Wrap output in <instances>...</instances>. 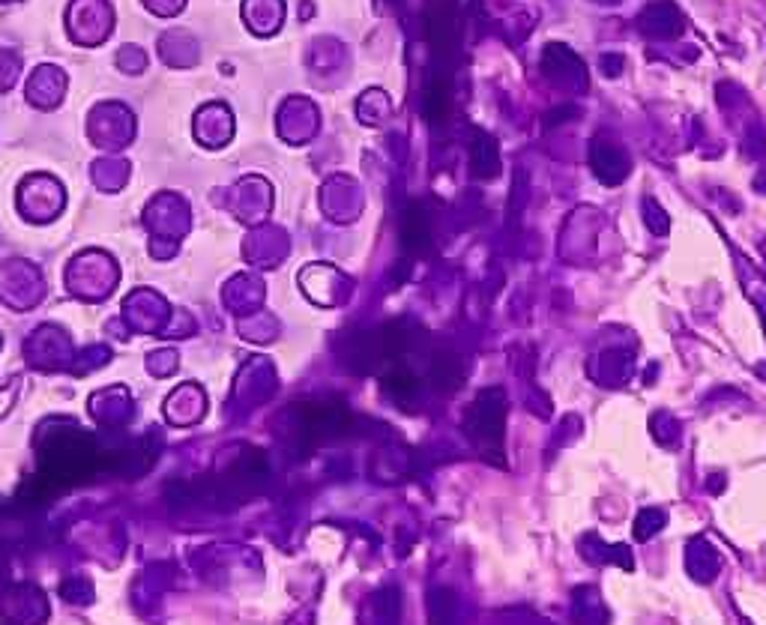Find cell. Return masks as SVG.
Instances as JSON below:
<instances>
[{
    "instance_id": "1",
    "label": "cell",
    "mask_w": 766,
    "mask_h": 625,
    "mask_svg": "<svg viewBox=\"0 0 766 625\" xmlns=\"http://www.w3.org/2000/svg\"><path fill=\"white\" fill-rule=\"evenodd\" d=\"M506 413H509V401L506 392L500 386H485L473 404L464 413V434L473 443V449L482 458H494L503 461V440H506Z\"/></svg>"
},
{
    "instance_id": "2",
    "label": "cell",
    "mask_w": 766,
    "mask_h": 625,
    "mask_svg": "<svg viewBox=\"0 0 766 625\" xmlns=\"http://www.w3.org/2000/svg\"><path fill=\"white\" fill-rule=\"evenodd\" d=\"M590 165L593 174L599 177V183L605 186H620L629 177V156L620 144L608 141V138H596L590 147Z\"/></svg>"
},
{
    "instance_id": "3",
    "label": "cell",
    "mask_w": 766,
    "mask_h": 625,
    "mask_svg": "<svg viewBox=\"0 0 766 625\" xmlns=\"http://www.w3.org/2000/svg\"><path fill=\"white\" fill-rule=\"evenodd\" d=\"M467 380V362L455 350H437L428 362V383L440 395H455Z\"/></svg>"
},
{
    "instance_id": "4",
    "label": "cell",
    "mask_w": 766,
    "mask_h": 625,
    "mask_svg": "<svg viewBox=\"0 0 766 625\" xmlns=\"http://www.w3.org/2000/svg\"><path fill=\"white\" fill-rule=\"evenodd\" d=\"M398 237H401V249H404L407 255H413V258L428 255V249H431V222H428L422 204H410V207L404 210Z\"/></svg>"
},
{
    "instance_id": "5",
    "label": "cell",
    "mask_w": 766,
    "mask_h": 625,
    "mask_svg": "<svg viewBox=\"0 0 766 625\" xmlns=\"http://www.w3.org/2000/svg\"><path fill=\"white\" fill-rule=\"evenodd\" d=\"M686 572L698 584H713L722 572V554L704 536H695L686 548Z\"/></svg>"
},
{
    "instance_id": "6",
    "label": "cell",
    "mask_w": 766,
    "mask_h": 625,
    "mask_svg": "<svg viewBox=\"0 0 766 625\" xmlns=\"http://www.w3.org/2000/svg\"><path fill=\"white\" fill-rule=\"evenodd\" d=\"M641 30L647 36H659V39H668V36H677L683 30V15L680 9L671 3V0H659V3H650L641 18H638Z\"/></svg>"
},
{
    "instance_id": "7",
    "label": "cell",
    "mask_w": 766,
    "mask_h": 625,
    "mask_svg": "<svg viewBox=\"0 0 766 625\" xmlns=\"http://www.w3.org/2000/svg\"><path fill=\"white\" fill-rule=\"evenodd\" d=\"M470 168H473V177H479V180H494L500 174V147H497L494 135H488L482 129H473Z\"/></svg>"
},
{
    "instance_id": "8",
    "label": "cell",
    "mask_w": 766,
    "mask_h": 625,
    "mask_svg": "<svg viewBox=\"0 0 766 625\" xmlns=\"http://www.w3.org/2000/svg\"><path fill=\"white\" fill-rule=\"evenodd\" d=\"M581 557H584L587 563H596V566H620V569H626V572L635 569V560H632L629 545H605V542H599L596 533H590V536L581 539Z\"/></svg>"
},
{
    "instance_id": "9",
    "label": "cell",
    "mask_w": 766,
    "mask_h": 625,
    "mask_svg": "<svg viewBox=\"0 0 766 625\" xmlns=\"http://www.w3.org/2000/svg\"><path fill=\"white\" fill-rule=\"evenodd\" d=\"M572 620L578 625H608L611 614L596 587H578L572 593Z\"/></svg>"
},
{
    "instance_id": "10",
    "label": "cell",
    "mask_w": 766,
    "mask_h": 625,
    "mask_svg": "<svg viewBox=\"0 0 766 625\" xmlns=\"http://www.w3.org/2000/svg\"><path fill=\"white\" fill-rule=\"evenodd\" d=\"M3 614L15 625H39L45 620V605L42 596L33 590H15L3 602Z\"/></svg>"
},
{
    "instance_id": "11",
    "label": "cell",
    "mask_w": 766,
    "mask_h": 625,
    "mask_svg": "<svg viewBox=\"0 0 766 625\" xmlns=\"http://www.w3.org/2000/svg\"><path fill=\"white\" fill-rule=\"evenodd\" d=\"M383 392L389 401H395L401 410H413L419 395H422V383L407 371V368H392L386 377H383Z\"/></svg>"
},
{
    "instance_id": "12",
    "label": "cell",
    "mask_w": 766,
    "mask_h": 625,
    "mask_svg": "<svg viewBox=\"0 0 766 625\" xmlns=\"http://www.w3.org/2000/svg\"><path fill=\"white\" fill-rule=\"evenodd\" d=\"M452 111V87L446 78H431L425 87V99H422V114L431 126H443L449 120Z\"/></svg>"
},
{
    "instance_id": "13",
    "label": "cell",
    "mask_w": 766,
    "mask_h": 625,
    "mask_svg": "<svg viewBox=\"0 0 766 625\" xmlns=\"http://www.w3.org/2000/svg\"><path fill=\"white\" fill-rule=\"evenodd\" d=\"M593 377L602 386H623L632 377V353L626 350H608L596 359L593 365Z\"/></svg>"
},
{
    "instance_id": "14",
    "label": "cell",
    "mask_w": 766,
    "mask_h": 625,
    "mask_svg": "<svg viewBox=\"0 0 766 625\" xmlns=\"http://www.w3.org/2000/svg\"><path fill=\"white\" fill-rule=\"evenodd\" d=\"M401 608H404V599H401V590L398 587H381L375 596H372V620L375 625H398L401 620Z\"/></svg>"
},
{
    "instance_id": "15",
    "label": "cell",
    "mask_w": 766,
    "mask_h": 625,
    "mask_svg": "<svg viewBox=\"0 0 766 625\" xmlns=\"http://www.w3.org/2000/svg\"><path fill=\"white\" fill-rule=\"evenodd\" d=\"M428 623L458 625V599L449 587H434L428 593Z\"/></svg>"
},
{
    "instance_id": "16",
    "label": "cell",
    "mask_w": 766,
    "mask_h": 625,
    "mask_svg": "<svg viewBox=\"0 0 766 625\" xmlns=\"http://www.w3.org/2000/svg\"><path fill=\"white\" fill-rule=\"evenodd\" d=\"M665 527H668V512L659 509V506H647V509L638 512L632 533H635V542H650V539L659 536Z\"/></svg>"
},
{
    "instance_id": "17",
    "label": "cell",
    "mask_w": 766,
    "mask_h": 625,
    "mask_svg": "<svg viewBox=\"0 0 766 625\" xmlns=\"http://www.w3.org/2000/svg\"><path fill=\"white\" fill-rule=\"evenodd\" d=\"M653 437L662 443V446H674L677 437H680V425L671 413H656L653 416Z\"/></svg>"
},
{
    "instance_id": "18",
    "label": "cell",
    "mask_w": 766,
    "mask_h": 625,
    "mask_svg": "<svg viewBox=\"0 0 766 625\" xmlns=\"http://www.w3.org/2000/svg\"><path fill=\"white\" fill-rule=\"evenodd\" d=\"M644 219H647V228H650L653 234H668V228H671L668 213H665L653 198L644 201Z\"/></svg>"
},
{
    "instance_id": "19",
    "label": "cell",
    "mask_w": 766,
    "mask_h": 625,
    "mask_svg": "<svg viewBox=\"0 0 766 625\" xmlns=\"http://www.w3.org/2000/svg\"><path fill=\"white\" fill-rule=\"evenodd\" d=\"M581 114V108L578 105H563V108H554L548 117H545V126L551 129V126H560V123H566L569 117H578Z\"/></svg>"
},
{
    "instance_id": "20",
    "label": "cell",
    "mask_w": 766,
    "mask_h": 625,
    "mask_svg": "<svg viewBox=\"0 0 766 625\" xmlns=\"http://www.w3.org/2000/svg\"><path fill=\"white\" fill-rule=\"evenodd\" d=\"M620 66H623V57L614 54V57H602V69L605 75H620Z\"/></svg>"
}]
</instances>
